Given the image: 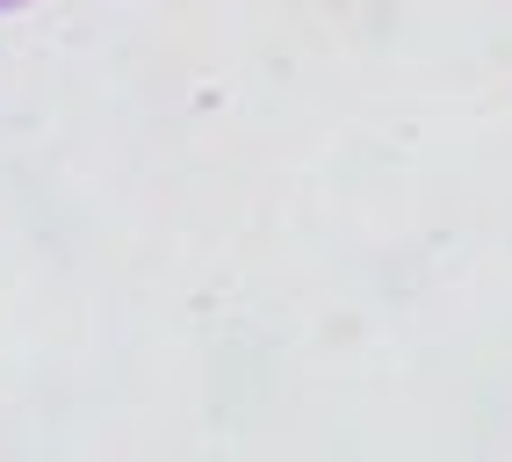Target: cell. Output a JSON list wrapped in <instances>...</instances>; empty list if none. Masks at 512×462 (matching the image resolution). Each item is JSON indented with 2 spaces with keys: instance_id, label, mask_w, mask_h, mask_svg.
<instances>
[{
  "instance_id": "obj_1",
  "label": "cell",
  "mask_w": 512,
  "mask_h": 462,
  "mask_svg": "<svg viewBox=\"0 0 512 462\" xmlns=\"http://www.w3.org/2000/svg\"><path fill=\"white\" fill-rule=\"evenodd\" d=\"M15 8H29V0H0V15H15Z\"/></svg>"
}]
</instances>
